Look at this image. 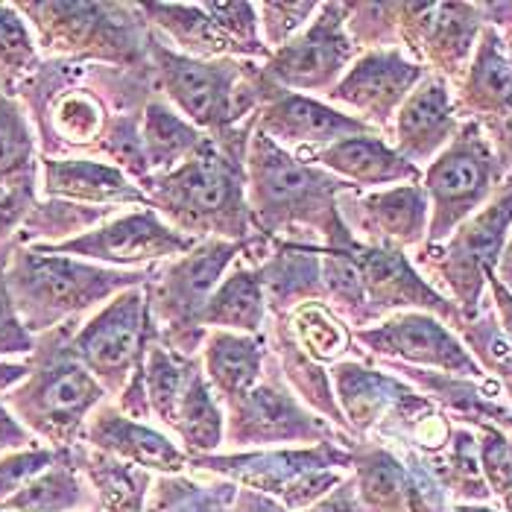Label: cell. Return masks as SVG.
Instances as JSON below:
<instances>
[{
	"mask_svg": "<svg viewBox=\"0 0 512 512\" xmlns=\"http://www.w3.org/2000/svg\"><path fill=\"white\" fill-rule=\"evenodd\" d=\"M512 229V173L477 214L442 243H425L410 252L422 278L454 302L463 319H472L486 302V276L495 273Z\"/></svg>",
	"mask_w": 512,
	"mask_h": 512,
	"instance_id": "obj_7",
	"label": "cell"
},
{
	"mask_svg": "<svg viewBox=\"0 0 512 512\" xmlns=\"http://www.w3.org/2000/svg\"><path fill=\"white\" fill-rule=\"evenodd\" d=\"M331 387L337 395V404L343 410V419L349 425L352 439H369L372 431L381 425V419L390 413L398 395L407 390V381L393 375L390 369L378 366L369 357H346L328 369Z\"/></svg>",
	"mask_w": 512,
	"mask_h": 512,
	"instance_id": "obj_24",
	"label": "cell"
},
{
	"mask_svg": "<svg viewBox=\"0 0 512 512\" xmlns=\"http://www.w3.org/2000/svg\"><path fill=\"white\" fill-rule=\"evenodd\" d=\"M71 454L77 460L79 472L85 474V480L91 483V489L97 495V510L144 512L150 486H153V474L138 469V466L120 463L115 457L94 451L82 442L71 448Z\"/></svg>",
	"mask_w": 512,
	"mask_h": 512,
	"instance_id": "obj_32",
	"label": "cell"
},
{
	"mask_svg": "<svg viewBox=\"0 0 512 512\" xmlns=\"http://www.w3.org/2000/svg\"><path fill=\"white\" fill-rule=\"evenodd\" d=\"M337 211L357 243L416 252L428 240L431 205L422 182L393 185L381 191H343Z\"/></svg>",
	"mask_w": 512,
	"mask_h": 512,
	"instance_id": "obj_18",
	"label": "cell"
},
{
	"mask_svg": "<svg viewBox=\"0 0 512 512\" xmlns=\"http://www.w3.org/2000/svg\"><path fill=\"white\" fill-rule=\"evenodd\" d=\"M27 375H30L27 360H0V393L6 395L9 390H15Z\"/></svg>",
	"mask_w": 512,
	"mask_h": 512,
	"instance_id": "obj_53",
	"label": "cell"
},
{
	"mask_svg": "<svg viewBox=\"0 0 512 512\" xmlns=\"http://www.w3.org/2000/svg\"><path fill=\"white\" fill-rule=\"evenodd\" d=\"M243 170L252 226L261 237L322 249H346L357 243L337 211V197L355 188L334 173L290 156L261 132H252L249 138Z\"/></svg>",
	"mask_w": 512,
	"mask_h": 512,
	"instance_id": "obj_1",
	"label": "cell"
},
{
	"mask_svg": "<svg viewBox=\"0 0 512 512\" xmlns=\"http://www.w3.org/2000/svg\"><path fill=\"white\" fill-rule=\"evenodd\" d=\"M448 512H504L495 504H451Z\"/></svg>",
	"mask_w": 512,
	"mask_h": 512,
	"instance_id": "obj_55",
	"label": "cell"
},
{
	"mask_svg": "<svg viewBox=\"0 0 512 512\" xmlns=\"http://www.w3.org/2000/svg\"><path fill=\"white\" fill-rule=\"evenodd\" d=\"M501 510H504V512H512V489H510V495H507V498L501 501Z\"/></svg>",
	"mask_w": 512,
	"mask_h": 512,
	"instance_id": "obj_57",
	"label": "cell"
},
{
	"mask_svg": "<svg viewBox=\"0 0 512 512\" xmlns=\"http://www.w3.org/2000/svg\"><path fill=\"white\" fill-rule=\"evenodd\" d=\"M39 158V138L27 109L0 88V188H39Z\"/></svg>",
	"mask_w": 512,
	"mask_h": 512,
	"instance_id": "obj_36",
	"label": "cell"
},
{
	"mask_svg": "<svg viewBox=\"0 0 512 512\" xmlns=\"http://www.w3.org/2000/svg\"><path fill=\"white\" fill-rule=\"evenodd\" d=\"M226 434L223 448L235 451H270V448H308L319 442H343L352 436L308 410L284 384L276 360L270 355L264 378L249 390L223 401Z\"/></svg>",
	"mask_w": 512,
	"mask_h": 512,
	"instance_id": "obj_10",
	"label": "cell"
},
{
	"mask_svg": "<svg viewBox=\"0 0 512 512\" xmlns=\"http://www.w3.org/2000/svg\"><path fill=\"white\" fill-rule=\"evenodd\" d=\"M311 161L322 170L334 173L337 179H343L346 185H352L355 191H381L393 185L422 182V170L398 156L384 135L343 138L319 150Z\"/></svg>",
	"mask_w": 512,
	"mask_h": 512,
	"instance_id": "obj_25",
	"label": "cell"
},
{
	"mask_svg": "<svg viewBox=\"0 0 512 512\" xmlns=\"http://www.w3.org/2000/svg\"><path fill=\"white\" fill-rule=\"evenodd\" d=\"M243 252V243L199 240L191 252L153 267L144 293L156 340L164 349L182 357H199L208 337V328L199 325V314Z\"/></svg>",
	"mask_w": 512,
	"mask_h": 512,
	"instance_id": "obj_8",
	"label": "cell"
},
{
	"mask_svg": "<svg viewBox=\"0 0 512 512\" xmlns=\"http://www.w3.org/2000/svg\"><path fill=\"white\" fill-rule=\"evenodd\" d=\"M255 132L267 135L281 150H287L290 156L305 158V161H311L319 150H325L343 138L378 135L369 123L328 106L325 100L293 94L284 88H278L276 94L258 109Z\"/></svg>",
	"mask_w": 512,
	"mask_h": 512,
	"instance_id": "obj_19",
	"label": "cell"
},
{
	"mask_svg": "<svg viewBox=\"0 0 512 512\" xmlns=\"http://www.w3.org/2000/svg\"><path fill=\"white\" fill-rule=\"evenodd\" d=\"M33 445H39L33 434L9 413V407L3 404V398H0V457L3 454H9V451H24V448H33Z\"/></svg>",
	"mask_w": 512,
	"mask_h": 512,
	"instance_id": "obj_49",
	"label": "cell"
},
{
	"mask_svg": "<svg viewBox=\"0 0 512 512\" xmlns=\"http://www.w3.org/2000/svg\"><path fill=\"white\" fill-rule=\"evenodd\" d=\"M79 442L156 477L188 472V454L182 451V445H176L156 425L123 416L115 401H103L88 416Z\"/></svg>",
	"mask_w": 512,
	"mask_h": 512,
	"instance_id": "obj_20",
	"label": "cell"
},
{
	"mask_svg": "<svg viewBox=\"0 0 512 512\" xmlns=\"http://www.w3.org/2000/svg\"><path fill=\"white\" fill-rule=\"evenodd\" d=\"M39 53L79 65L150 68V24L138 3H15Z\"/></svg>",
	"mask_w": 512,
	"mask_h": 512,
	"instance_id": "obj_5",
	"label": "cell"
},
{
	"mask_svg": "<svg viewBox=\"0 0 512 512\" xmlns=\"http://www.w3.org/2000/svg\"><path fill=\"white\" fill-rule=\"evenodd\" d=\"M349 445L319 442L308 448L226 451V454L217 451V454L188 457V472L223 477L235 486L276 498L287 512H302L314 507L319 498H325L349 477L352 472Z\"/></svg>",
	"mask_w": 512,
	"mask_h": 512,
	"instance_id": "obj_6",
	"label": "cell"
},
{
	"mask_svg": "<svg viewBox=\"0 0 512 512\" xmlns=\"http://www.w3.org/2000/svg\"><path fill=\"white\" fill-rule=\"evenodd\" d=\"M302 512H360L357 507V498H355V483H352V472L349 477L337 486V489H331L325 498H319L314 507H308V510Z\"/></svg>",
	"mask_w": 512,
	"mask_h": 512,
	"instance_id": "obj_51",
	"label": "cell"
},
{
	"mask_svg": "<svg viewBox=\"0 0 512 512\" xmlns=\"http://www.w3.org/2000/svg\"><path fill=\"white\" fill-rule=\"evenodd\" d=\"M141 141L153 176H161L191 161L211 138L182 118L161 94H156L141 115Z\"/></svg>",
	"mask_w": 512,
	"mask_h": 512,
	"instance_id": "obj_33",
	"label": "cell"
},
{
	"mask_svg": "<svg viewBox=\"0 0 512 512\" xmlns=\"http://www.w3.org/2000/svg\"><path fill=\"white\" fill-rule=\"evenodd\" d=\"M153 340L156 325L150 319L147 293L144 287H132L79 322L71 337V349L106 395L118 398L129 378L144 366L147 346Z\"/></svg>",
	"mask_w": 512,
	"mask_h": 512,
	"instance_id": "obj_11",
	"label": "cell"
},
{
	"mask_svg": "<svg viewBox=\"0 0 512 512\" xmlns=\"http://www.w3.org/2000/svg\"><path fill=\"white\" fill-rule=\"evenodd\" d=\"M258 9V27H261V39L267 44V50L273 53L278 47H284L287 41H293L316 15L319 3L302 0V3H255Z\"/></svg>",
	"mask_w": 512,
	"mask_h": 512,
	"instance_id": "obj_45",
	"label": "cell"
},
{
	"mask_svg": "<svg viewBox=\"0 0 512 512\" xmlns=\"http://www.w3.org/2000/svg\"><path fill=\"white\" fill-rule=\"evenodd\" d=\"M0 512H100L97 495L79 472L71 448L56 451V460L36 474L21 492L0 504Z\"/></svg>",
	"mask_w": 512,
	"mask_h": 512,
	"instance_id": "obj_30",
	"label": "cell"
},
{
	"mask_svg": "<svg viewBox=\"0 0 512 512\" xmlns=\"http://www.w3.org/2000/svg\"><path fill=\"white\" fill-rule=\"evenodd\" d=\"M287 331L293 334L296 346L305 355L331 369L334 363L346 357H363V352L355 346L352 328L334 314L325 302H305L296 311L281 316Z\"/></svg>",
	"mask_w": 512,
	"mask_h": 512,
	"instance_id": "obj_35",
	"label": "cell"
},
{
	"mask_svg": "<svg viewBox=\"0 0 512 512\" xmlns=\"http://www.w3.org/2000/svg\"><path fill=\"white\" fill-rule=\"evenodd\" d=\"M39 65V44L27 18L15 9V3H0V88L15 97Z\"/></svg>",
	"mask_w": 512,
	"mask_h": 512,
	"instance_id": "obj_41",
	"label": "cell"
},
{
	"mask_svg": "<svg viewBox=\"0 0 512 512\" xmlns=\"http://www.w3.org/2000/svg\"><path fill=\"white\" fill-rule=\"evenodd\" d=\"M486 293H489V302H492V308H495V316H498V322H501L507 340L512 343V293L498 281L495 273L486 276Z\"/></svg>",
	"mask_w": 512,
	"mask_h": 512,
	"instance_id": "obj_52",
	"label": "cell"
},
{
	"mask_svg": "<svg viewBox=\"0 0 512 512\" xmlns=\"http://www.w3.org/2000/svg\"><path fill=\"white\" fill-rule=\"evenodd\" d=\"M486 24V3H398V47L428 74L454 85Z\"/></svg>",
	"mask_w": 512,
	"mask_h": 512,
	"instance_id": "obj_14",
	"label": "cell"
},
{
	"mask_svg": "<svg viewBox=\"0 0 512 512\" xmlns=\"http://www.w3.org/2000/svg\"><path fill=\"white\" fill-rule=\"evenodd\" d=\"M39 197L91 208H150L147 194L115 164L91 156L39 158Z\"/></svg>",
	"mask_w": 512,
	"mask_h": 512,
	"instance_id": "obj_22",
	"label": "cell"
},
{
	"mask_svg": "<svg viewBox=\"0 0 512 512\" xmlns=\"http://www.w3.org/2000/svg\"><path fill=\"white\" fill-rule=\"evenodd\" d=\"M150 211L194 240H232L246 249L258 240L246 202L243 161L208 141L197 156L170 173L153 176L144 188Z\"/></svg>",
	"mask_w": 512,
	"mask_h": 512,
	"instance_id": "obj_3",
	"label": "cell"
},
{
	"mask_svg": "<svg viewBox=\"0 0 512 512\" xmlns=\"http://www.w3.org/2000/svg\"><path fill=\"white\" fill-rule=\"evenodd\" d=\"M77 328L79 322H68L36 337V349L27 357L30 375L3 395L9 413L39 445L53 451L79 445L88 416L109 401L106 390L71 349Z\"/></svg>",
	"mask_w": 512,
	"mask_h": 512,
	"instance_id": "obj_4",
	"label": "cell"
},
{
	"mask_svg": "<svg viewBox=\"0 0 512 512\" xmlns=\"http://www.w3.org/2000/svg\"><path fill=\"white\" fill-rule=\"evenodd\" d=\"M147 24L176 53L191 59H235L232 44L217 30L202 3H138Z\"/></svg>",
	"mask_w": 512,
	"mask_h": 512,
	"instance_id": "obj_31",
	"label": "cell"
},
{
	"mask_svg": "<svg viewBox=\"0 0 512 512\" xmlns=\"http://www.w3.org/2000/svg\"><path fill=\"white\" fill-rule=\"evenodd\" d=\"M425 463L454 504H492L495 501L480 472L474 428L454 425L448 445L439 454L428 457Z\"/></svg>",
	"mask_w": 512,
	"mask_h": 512,
	"instance_id": "obj_37",
	"label": "cell"
},
{
	"mask_svg": "<svg viewBox=\"0 0 512 512\" xmlns=\"http://www.w3.org/2000/svg\"><path fill=\"white\" fill-rule=\"evenodd\" d=\"M346 33L360 53L398 47V3H346Z\"/></svg>",
	"mask_w": 512,
	"mask_h": 512,
	"instance_id": "obj_43",
	"label": "cell"
},
{
	"mask_svg": "<svg viewBox=\"0 0 512 512\" xmlns=\"http://www.w3.org/2000/svg\"><path fill=\"white\" fill-rule=\"evenodd\" d=\"M115 208H91L77 202H62V199H41L27 214L15 243L21 246H39V243H65L74 237L97 229L100 223L112 220Z\"/></svg>",
	"mask_w": 512,
	"mask_h": 512,
	"instance_id": "obj_38",
	"label": "cell"
},
{
	"mask_svg": "<svg viewBox=\"0 0 512 512\" xmlns=\"http://www.w3.org/2000/svg\"><path fill=\"white\" fill-rule=\"evenodd\" d=\"M39 202V188L36 185H18V188H0V249L9 246L33 205Z\"/></svg>",
	"mask_w": 512,
	"mask_h": 512,
	"instance_id": "obj_48",
	"label": "cell"
},
{
	"mask_svg": "<svg viewBox=\"0 0 512 512\" xmlns=\"http://www.w3.org/2000/svg\"><path fill=\"white\" fill-rule=\"evenodd\" d=\"M170 431L182 439V451L188 457L223 451L226 416H223L220 398L214 395L211 384L202 375V366L191 375V381L185 387V395L176 407V419H173Z\"/></svg>",
	"mask_w": 512,
	"mask_h": 512,
	"instance_id": "obj_34",
	"label": "cell"
},
{
	"mask_svg": "<svg viewBox=\"0 0 512 512\" xmlns=\"http://www.w3.org/2000/svg\"><path fill=\"white\" fill-rule=\"evenodd\" d=\"M457 129L460 118L454 109L451 85L436 74H428L401 103L387 141L398 156L425 170L451 144Z\"/></svg>",
	"mask_w": 512,
	"mask_h": 512,
	"instance_id": "obj_21",
	"label": "cell"
},
{
	"mask_svg": "<svg viewBox=\"0 0 512 512\" xmlns=\"http://www.w3.org/2000/svg\"><path fill=\"white\" fill-rule=\"evenodd\" d=\"M199 357H182L170 349H164L158 340L147 346L144 355V384H147V401H150V416L158 419L164 428H173L176 407L185 395V387L191 375L197 372Z\"/></svg>",
	"mask_w": 512,
	"mask_h": 512,
	"instance_id": "obj_40",
	"label": "cell"
},
{
	"mask_svg": "<svg viewBox=\"0 0 512 512\" xmlns=\"http://www.w3.org/2000/svg\"><path fill=\"white\" fill-rule=\"evenodd\" d=\"M199 240L179 235L170 229L156 211L150 208H129L112 220L100 223L85 235L65 243H39L33 249L50 255H71L79 261H91L112 270H150L170 258L191 252Z\"/></svg>",
	"mask_w": 512,
	"mask_h": 512,
	"instance_id": "obj_12",
	"label": "cell"
},
{
	"mask_svg": "<svg viewBox=\"0 0 512 512\" xmlns=\"http://www.w3.org/2000/svg\"><path fill=\"white\" fill-rule=\"evenodd\" d=\"M507 170L492 153V144L480 123L460 120L457 135L422 170V188L431 205V223L425 243H442L460 223L477 214L504 185Z\"/></svg>",
	"mask_w": 512,
	"mask_h": 512,
	"instance_id": "obj_9",
	"label": "cell"
},
{
	"mask_svg": "<svg viewBox=\"0 0 512 512\" xmlns=\"http://www.w3.org/2000/svg\"><path fill=\"white\" fill-rule=\"evenodd\" d=\"M454 334L460 337L466 352L474 357L480 372L504 390V398L512 407V343L507 340V334L495 316L489 293H486V302L480 305L477 316L463 319Z\"/></svg>",
	"mask_w": 512,
	"mask_h": 512,
	"instance_id": "obj_39",
	"label": "cell"
},
{
	"mask_svg": "<svg viewBox=\"0 0 512 512\" xmlns=\"http://www.w3.org/2000/svg\"><path fill=\"white\" fill-rule=\"evenodd\" d=\"M355 346L366 357L375 360H390L401 366H416V369H434L448 375H463L483 381L486 375L474 363V357L466 352L460 337L431 314L419 311H401L387 316L378 325L352 331Z\"/></svg>",
	"mask_w": 512,
	"mask_h": 512,
	"instance_id": "obj_15",
	"label": "cell"
},
{
	"mask_svg": "<svg viewBox=\"0 0 512 512\" xmlns=\"http://www.w3.org/2000/svg\"><path fill=\"white\" fill-rule=\"evenodd\" d=\"M357 56L360 50L346 33V3H319L311 24L270 53L264 74L284 91L322 100L346 77Z\"/></svg>",
	"mask_w": 512,
	"mask_h": 512,
	"instance_id": "obj_13",
	"label": "cell"
},
{
	"mask_svg": "<svg viewBox=\"0 0 512 512\" xmlns=\"http://www.w3.org/2000/svg\"><path fill=\"white\" fill-rule=\"evenodd\" d=\"M349 255L355 261L357 276H360V284H363L366 328L378 325L387 316L401 314V311L431 314L436 319H442L451 331H457V325L463 322V316L454 308V302L445 299L439 290H434L422 278V273L413 267L407 252L352 243Z\"/></svg>",
	"mask_w": 512,
	"mask_h": 512,
	"instance_id": "obj_17",
	"label": "cell"
},
{
	"mask_svg": "<svg viewBox=\"0 0 512 512\" xmlns=\"http://www.w3.org/2000/svg\"><path fill=\"white\" fill-rule=\"evenodd\" d=\"M3 267H0V360H9V357H24L27 360L36 349V337L27 331V325L18 316L12 293L6 287Z\"/></svg>",
	"mask_w": 512,
	"mask_h": 512,
	"instance_id": "obj_47",
	"label": "cell"
},
{
	"mask_svg": "<svg viewBox=\"0 0 512 512\" xmlns=\"http://www.w3.org/2000/svg\"><path fill=\"white\" fill-rule=\"evenodd\" d=\"M267 296H264V281L261 270L237 258L235 267L220 281L214 296L199 314L202 328L214 331H232V334H264L267 328Z\"/></svg>",
	"mask_w": 512,
	"mask_h": 512,
	"instance_id": "obj_29",
	"label": "cell"
},
{
	"mask_svg": "<svg viewBox=\"0 0 512 512\" xmlns=\"http://www.w3.org/2000/svg\"><path fill=\"white\" fill-rule=\"evenodd\" d=\"M425 77L428 71L416 65L401 47L366 50L352 62V68L337 82V88L322 100L352 118L369 123L378 135L390 138L401 103Z\"/></svg>",
	"mask_w": 512,
	"mask_h": 512,
	"instance_id": "obj_16",
	"label": "cell"
},
{
	"mask_svg": "<svg viewBox=\"0 0 512 512\" xmlns=\"http://www.w3.org/2000/svg\"><path fill=\"white\" fill-rule=\"evenodd\" d=\"M451 91L457 118L474 120L483 129L498 123L512 109V53L492 24L483 27L472 62L451 85Z\"/></svg>",
	"mask_w": 512,
	"mask_h": 512,
	"instance_id": "obj_23",
	"label": "cell"
},
{
	"mask_svg": "<svg viewBox=\"0 0 512 512\" xmlns=\"http://www.w3.org/2000/svg\"><path fill=\"white\" fill-rule=\"evenodd\" d=\"M258 270L264 281L270 316L290 314L305 302H322L319 246L273 243V255Z\"/></svg>",
	"mask_w": 512,
	"mask_h": 512,
	"instance_id": "obj_28",
	"label": "cell"
},
{
	"mask_svg": "<svg viewBox=\"0 0 512 512\" xmlns=\"http://www.w3.org/2000/svg\"><path fill=\"white\" fill-rule=\"evenodd\" d=\"M477 434V457H480V472L492 492L495 501H504L512 489V434L483 425L474 428Z\"/></svg>",
	"mask_w": 512,
	"mask_h": 512,
	"instance_id": "obj_44",
	"label": "cell"
},
{
	"mask_svg": "<svg viewBox=\"0 0 512 512\" xmlns=\"http://www.w3.org/2000/svg\"><path fill=\"white\" fill-rule=\"evenodd\" d=\"M495 276H498V281L512 293V229L510 237H507V243H504V252H501V258H498Z\"/></svg>",
	"mask_w": 512,
	"mask_h": 512,
	"instance_id": "obj_54",
	"label": "cell"
},
{
	"mask_svg": "<svg viewBox=\"0 0 512 512\" xmlns=\"http://www.w3.org/2000/svg\"><path fill=\"white\" fill-rule=\"evenodd\" d=\"M150 270H112L71 255H50L33 246L12 243L3 267L6 287L18 308L21 322L33 337L59 325L82 322L85 314L100 311L123 290L144 287Z\"/></svg>",
	"mask_w": 512,
	"mask_h": 512,
	"instance_id": "obj_2",
	"label": "cell"
},
{
	"mask_svg": "<svg viewBox=\"0 0 512 512\" xmlns=\"http://www.w3.org/2000/svg\"><path fill=\"white\" fill-rule=\"evenodd\" d=\"M12 243H15V240H12ZM12 243H9V246H3V249H0V267H3V264H6V261H9V252H12Z\"/></svg>",
	"mask_w": 512,
	"mask_h": 512,
	"instance_id": "obj_56",
	"label": "cell"
},
{
	"mask_svg": "<svg viewBox=\"0 0 512 512\" xmlns=\"http://www.w3.org/2000/svg\"><path fill=\"white\" fill-rule=\"evenodd\" d=\"M202 375L211 384L214 395L223 401L249 393L267 372L270 349L264 334H232L208 328V337L199 352Z\"/></svg>",
	"mask_w": 512,
	"mask_h": 512,
	"instance_id": "obj_27",
	"label": "cell"
},
{
	"mask_svg": "<svg viewBox=\"0 0 512 512\" xmlns=\"http://www.w3.org/2000/svg\"><path fill=\"white\" fill-rule=\"evenodd\" d=\"M56 460V451L47 445H33L24 451H9L0 457V504L21 492L36 474H41Z\"/></svg>",
	"mask_w": 512,
	"mask_h": 512,
	"instance_id": "obj_46",
	"label": "cell"
},
{
	"mask_svg": "<svg viewBox=\"0 0 512 512\" xmlns=\"http://www.w3.org/2000/svg\"><path fill=\"white\" fill-rule=\"evenodd\" d=\"M352 483L360 512H413V469L384 442L355 439Z\"/></svg>",
	"mask_w": 512,
	"mask_h": 512,
	"instance_id": "obj_26",
	"label": "cell"
},
{
	"mask_svg": "<svg viewBox=\"0 0 512 512\" xmlns=\"http://www.w3.org/2000/svg\"><path fill=\"white\" fill-rule=\"evenodd\" d=\"M483 132H486V138H489V144H492V153H495V158L501 161V167H504V170H507V176H510L512 173V109L504 115V118L498 120V123L486 126Z\"/></svg>",
	"mask_w": 512,
	"mask_h": 512,
	"instance_id": "obj_50",
	"label": "cell"
},
{
	"mask_svg": "<svg viewBox=\"0 0 512 512\" xmlns=\"http://www.w3.org/2000/svg\"><path fill=\"white\" fill-rule=\"evenodd\" d=\"M202 9L211 15L217 30L232 44L235 59H252V62H267L270 59V50H267V44L261 39L255 3H235V0L217 3V0H205Z\"/></svg>",
	"mask_w": 512,
	"mask_h": 512,
	"instance_id": "obj_42",
	"label": "cell"
}]
</instances>
